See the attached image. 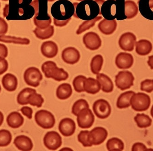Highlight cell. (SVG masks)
<instances>
[{
	"label": "cell",
	"mask_w": 153,
	"mask_h": 151,
	"mask_svg": "<svg viewBox=\"0 0 153 151\" xmlns=\"http://www.w3.org/2000/svg\"><path fill=\"white\" fill-rule=\"evenodd\" d=\"M87 78L83 75L76 76L73 81V84L75 90L78 93H82L85 92L84 85Z\"/></svg>",
	"instance_id": "obj_38"
},
{
	"label": "cell",
	"mask_w": 153,
	"mask_h": 151,
	"mask_svg": "<svg viewBox=\"0 0 153 151\" xmlns=\"http://www.w3.org/2000/svg\"><path fill=\"white\" fill-rule=\"evenodd\" d=\"M108 135L106 129L102 127H97L89 132L88 140L92 145H100L105 141Z\"/></svg>",
	"instance_id": "obj_13"
},
{
	"label": "cell",
	"mask_w": 153,
	"mask_h": 151,
	"mask_svg": "<svg viewBox=\"0 0 153 151\" xmlns=\"http://www.w3.org/2000/svg\"><path fill=\"white\" fill-rule=\"evenodd\" d=\"M148 64L150 67V69L153 70V56H149L148 61Z\"/></svg>",
	"instance_id": "obj_51"
},
{
	"label": "cell",
	"mask_w": 153,
	"mask_h": 151,
	"mask_svg": "<svg viewBox=\"0 0 153 151\" xmlns=\"http://www.w3.org/2000/svg\"><path fill=\"white\" fill-rule=\"evenodd\" d=\"M86 108H89L88 102L84 99H80L74 103L72 107V113L76 116L80 111Z\"/></svg>",
	"instance_id": "obj_40"
},
{
	"label": "cell",
	"mask_w": 153,
	"mask_h": 151,
	"mask_svg": "<svg viewBox=\"0 0 153 151\" xmlns=\"http://www.w3.org/2000/svg\"><path fill=\"white\" fill-rule=\"evenodd\" d=\"M117 23L116 20H109L104 19L98 24V27L102 33L105 35H110L115 31Z\"/></svg>",
	"instance_id": "obj_21"
},
{
	"label": "cell",
	"mask_w": 153,
	"mask_h": 151,
	"mask_svg": "<svg viewBox=\"0 0 153 151\" xmlns=\"http://www.w3.org/2000/svg\"><path fill=\"white\" fill-rule=\"evenodd\" d=\"M45 146L51 150H56L61 147L62 138L58 132L51 131L47 132L43 138Z\"/></svg>",
	"instance_id": "obj_12"
},
{
	"label": "cell",
	"mask_w": 153,
	"mask_h": 151,
	"mask_svg": "<svg viewBox=\"0 0 153 151\" xmlns=\"http://www.w3.org/2000/svg\"><path fill=\"white\" fill-rule=\"evenodd\" d=\"M8 55V50L6 46L0 44V57L6 58Z\"/></svg>",
	"instance_id": "obj_49"
},
{
	"label": "cell",
	"mask_w": 153,
	"mask_h": 151,
	"mask_svg": "<svg viewBox=\"0 0 153 151\" xmlns=\"http://www.w3.org/2000/svg\"><path fill=\"white\" fill-rule=\"evenodd\" d=\"M42 75L39 69L35 67H30L25 70L24 74V79L25 83L31 87H38L42 80Z\"/></svg>",
	"instance_id": "obj_8"
},
{
	"label": "cell",
	"mask_w": 153,
	"mask_h": 151,
	"mask_svg": "<svg viewBox=\"0 0 153 151\" xmlns=\"http://www.w3.org/2000/svg\"><path fill=\"white\" fill-rule=\"evenodd\" d=\"M7 122L9 127L17 129L23 124L24 119L23 116L17 112L10 113L7 118Z\"/></svg>",
	"instance_id": "obj_25"
},
{
	"label": "cell",
	"mask_w": 153,
	"mask_h": 151,
	"mask_svg": "<svg viewBox=\"0 0 153 151\" xmlns=\"http://www.w3.org/2000/svg\"><path fill=\"white\" fill-rule=\"evenodd\" d=\"M93 110L96 116L100 119L107 118L111 114V106L104 99L96 101L93 106Z\"/></svg>",
	"instance_id": "obj_11"
},
{
	"label": "cell",
	"mask_w": 153,
	"mask_h": 151,
	"mask_svg": "<svg viewBox=\"0 0 153 151\" xmlns=\"http://www.w3.org/2000/svg\"><path fill=\"white\" fill-rule=\"evenodd\" d=\"M134 62L133 56L127 53H120L115 58V64L120 69H127L132 67Z\"/></svg>",
	"instance_id": "obj_18"
},
{
	"label": "cell",
	"mask_w": 153,
	"mask_h": 151,
	"mask_svg": "<svg viewBox=\"0 0 153 151\" xmlns=\"http://www.w3.org/2000/svg\"><path fill=\"white\" fill-rule=\"evenodd\" d=\"M17 8L8 13L6 16L7 20L10 19H30L35 15V9L30 5L32 0H16Z\"/></svg>",
	"instance_id": "obj_3"
},
{
	"label": "cell",
	"mask_w": 153,
	"mask_h": 151,
	"mask_svg": "<svg viewBox=\"0 0 153 151\" xmlns=\"http://www.w3.org/2000/svg\"><path fill=\"white\" fill-rule=\"evenodd\" d=\"M116 0H108L104 1L101 7V15L107 20H112L116 18Z\"/></svg>",
	"instance_id": "obj_16"
},
{
	"label": "cell",
	"mask_w": 153,
	"mask_h": 151,
	"mask_svg": "<svg viewBox=\"0 0 153 151\" xmlns=\"http://www.w3.org/2000/svg\"><path fill=\"white\" fill-rule=\"evenodd\" d=\"M8 24L4 19L0 17V36L4 35L7 33Z\"/></svg>",
	"instance_id": "obj_45"
},
{
	"label": "cell",
	"mask_w": 153,
	"mask_h": 151,
	"mask_svg": "<svg viewBox=\"0 0 153 151\" xmlns=\"http://www.w3.org/2000/svg\"><path fill=\"white\" fill-rule=\"evenodd\" d=\"M153 46L150 41L142 39L136 43V52L139 56H145L150 53Z\"/></svg>",
	"instance_id": "obj_26"
},
{
	"label": "cell",
	"mask_w": 153,
	"mask_h": 151,
	"mask_svg": "<svg viewBox=\"0 0 153 151\" xmlns=\"http://www.w3.org/2000/svg\"><path fill=\"white\" fill-rule=\"evenodd\" d=\"M141 90L147 93H151L153 91V79H146L141 83Z\"/></svg>",
	"instance_id": "obj_43"
},
{
	"label": "cell",
	"mask_w": 153,
	"mask_h": 151,
	"mask_svg": "<svg viewBox=\"0 0 153 151\" xmlns=\"http://www.w3.org/2000/svg\"><path fill=\"white\" fill-rule=\"evenodd\" d=\"M14 144L18 149L22 151H30L33 147L31 139L24 135L17 136L14 139Z\"/></svg>",
	"instance_id": "obj_22"
},
{
	"label": "cell",
	"mask_w": 153,
	"mask_h": 151,
	"mask_svg": "<svg viewBox=\"0 0 153 151\" xmlns=\"http://www.w3.org/2000/svg\"><path fill=\"white\" fill-rule=\"evenodd\" d=\"M8 68L7 61L4 58L0 57V75L7 71Z\"/></svg>",
	"instance_id": "obj_46"
},
{
	"label": "cell",
	"mask_w": 153,
	"mask_h": 151,
	"mask_svg": "<svg viewBox=\"0 0 153 151\" xmlns=\"http://www.w3.org/2000/svg\"><path fill=\"white\" fill-rule=\"evenodd\" d=\"M103 64V58L100 55H96L93 58L91 62V71L94 74H99Z\"/></svg>",
	"instance_id": "obj_33"
},
{
	"label": "cell",
	"mask_w": 153,
	"mask_h": 151,
	"mask_svg": "<svg viewBox=\"0 0 153 151\" xmlns=\"http://www.w3.org/2000/svg\"><path fill=\"white\" fill-rule=\"evenodd\" d=\"M149 6L150 8H153V0H149Z\"/></svg>",
	"instance_id": "obj_53"
},
{
	"label": "cell",
	"mask_w": 153,
	"mask_h": 151,
	"mask_svg": "<svg viewBox=\"0 0 153 151\" xmlns=\"http://www.w3.org/2000/svg\"><path fill=\"white\" fill-rule=\"evenodd\" d=\"M134 78L133 74L128 71H120L115 76V83L117 88L122 91L130 89L133 85Z\"/></svg>",
	"instance_id": "obj_7"
},
{
	"label": "cell",
	"mask_w": 153,
	"mask_h": 151,
	"mask_svg": "<svg viewBox=\"0 0 153 151\" xmlns=\"http://www.w3.org/2000/svg\"><path fill=\"white\" fill-rule=\"evenodd\" d=\"M12 136L8 130H0V147L7 146L11 142Z\"/></svg>",
	"instance_id": "obj_39"
},
{
	"label": "cell",
	"mask_w": 153,
	"mask_h": 151,
	"mask_svg": "<svg viewBox=\"0 0 153 151\" xmlns=\"http://www.w3.org/2000/svg\"><path fill=\"white\" fill-rule=\"evenodd\" d=\"M106 146L108 151H122L124 150V144L122 140L114 137L108 140Z\"/></svg>",
	"instance_id": "obj_35"
},
{
	"label": "cell",
	"mask_w": 153,
	"mask_h": 151,
	"mask_svg": "<svg viewBox=\"0 0 153 151\" xmlns=\"http://www.w3.org/2000/svg\"><path fill=\"white\" fill-rule=\"evenodd\" d=\"M73 93V89L70 84L64 83L59 86L56 90V96L59 100H64L69 98Z\"/></svg>",
	"instance_id": "obj_28"
},
{
	"label": "cell",
	"mask_w": 153,
	"mask_h": 151,
	"mask_svg": "<svg viewBox=\"0 0 153 151\" xmlns=\"http://www.w3.org/2000/svg\"><path fill=\"white\" fill-rule=\"evenodd\" d=\"M44 102V99L42 96L36 92L32 93L28 98V104L32 106L39 108L42 106Z\"/></svg>",
	"instance_id": "obj_41"
},
{
	"label": "cell",
	"mask_w": 153,
	"mask_h": 151,
	"mask_svg": "<svg viewBox=\"0 0 153 151\" xmlns=\"http://www.w3.org/2000/svg\"><path fill=\"white\" fill-rule=\"evenodd\" d=\"M125 14L127 19L135 17L138 12V8L136 3L131 0H127L125 2Z\"/></svg>",
	"instance_id": "obj_30"
},
{
	"label": "cell",
	"mask_w": 153,
	"mask_h": 151,
	"mask_svg": "<svg viewBox=\"0 0 153 151\" xmlns=\"http://www.w3.org/2000/svg\"></svg>",
	"instance_id": "obj_60"
},
{
	"label": "cell",
	"mask_w": 153,
	"mask_h": 151,
	"mask_svg": "<svg viewBox=\"0 0 153 151\" xmlns=\"http://www.w3.org/2000/svg\"><path fill=\"white\" fill-rule=\"evenodd\" d=\"M33 21L35 25L37 28L43 30L51 26L52 23V19H51L50 20H38L34 17L33 19Z\"/></svg>",
	"instance_id": "obj_44"
},
{
	"label": "cell",
	"mask_w": 153,
	"mask_h": 151,
	"mask_svg": "<svg viewBox=\"0 0 153 151\" xmlns=\"http://www.w3.org/2000/svg\"><path fill=\"white\" fill-rule=\"evenodd\" d=\"M150 113H151V116H152V117H153V106H152V108H151Z\"/></svg>",
	"instance_id": "obj_55"
},
{
	"label": "cell",
	"mask_w": 153,
	"mask_h": 151,
	"mask_svg": "<svg viewBox=\"0 0 153 151\" xmlns=\"http://www.w3.org/2000/svg\"><path fill=\"white\" fill-rule=\"evenodd\" d=\"M150 97L145 93H135L131 99V107L137 112H143L148 110L150 107Z\"/></svg>",
	"instance_id": "obj_5"
},
{
	"label": "cell",
	"mask_w": 153,
	"mask_h": 151,
	"mask_svg": "<svg viewBox=\"0 0 153 151\" xmlns=\"http://www.w3.org/2000/svg\"><path fill=\"white\" fill-rule=\"evenodd\" d=\"M36 92L35 89L26 88L20 92L17 96L18 103L21 105L28 104V98L32 93Z\"/></svg>",
	"instance_id": "obj_34"
},
{
	"label": "cell",
	"mask_w": 153,
	"mask_h": 151,
	"mask_svg": "<svg viewBox=\"0 0 153 151\" xmlns=\"http://www.w3.org/2000/svg\"><path fill=\"white\" fill-rule=\"evenodd\" d=\"M1 86L0 85V92H1Z\"/></svg>",
	"instance_id": "obj_57"
},
{
	"label": "cell",
	"mask_w": 153,
	"mask_h": 151,
	"mask_svg": "<svg viewBox=\"0 0 153 151\" xmlns=\"http://www.w3.org/2000/svg\"><path fill=\"white\" fill-rule=\"evenodd\" d=\"M2 84L3 88L6 90L14 91L17 88L18 79L14 75L7 73L2 78Z\"/></svg>",
	"instance_id": "obj_24"
},
{
	"label": "cell",
	"mask_w": 153,
	"mask_h": 151,
	"mask_svg": "<svg viewBox=\"0 0 153 151\" xmlns=\"http://www.w3.org/2000/svg\"><path fill=\"white\" fill-rule=\"evenodd\" d=\"M101 89V85L97 80L93 78H89L85 81L84 90L86 93L95 95L98 93Z\"/></svg>",
	"instance_id": "obj_27"
},
{
	"label": "cell",
	"mask_w": 153,
	"mask_h": 151,
	"mask_svg": "<svg viewBox=\"0 0 153 151\" xmlns=\"http://www.w3.org/2000/svg\"><path fill=\"white\" fill-rule=\"evenodd\" d=\"M4 121V116L3 113L1 112H0V126H1Z\"/></svg>",
	"instance_id": "obj_52"
},
{
	"label": "cell",
	"mask_w": 153,
	"mask_h": 151,
	"mask_svg": "<svg viewBox=\"0 0 153 151\" xmlns=\"http://www.w3.org/2000/svg\"><path fill=\"white\" fill-rule=\"evenodd\" d=\"M59 132L63 136H72L76 130V124L70 118H65L61 120L59 125Z\"/></svg>",
	"instance_id": "obj_19"
},
{
	"label": "cell",
	"mask_w": 153,
	"mask_h": 151,
	"mask_svg": "<svg viewBox=\"0 0 153 151\" xmlns=\"http://www.w3.org/2000/svg\"><path fill=\"white\" fill-rule=\"evenodd\" d=\"M63 61L70 64H74L78 63L80 58L79 52L76 48L72 47L65 48L62 52Z\"/></svg>",
	"instance_id": "obj_17"
},
{
	"label": "cell",
	"mask_w": 153,
	"mask_h": 151,
	"mask_svg": "<svg viewBox=\"0 0 153 151\" xmlns=\"http://www.w3.org/2000/svg\"><path fill=\"white\" fill-rule=\"evenodd\" d=\"M35 120L40 127L44 129H51L56 124V119L53 114L45 110H41L36 112Z\"/></svg>",
	"instance_id": "obj_6"
},
{
	"label": "cell",
	"mask_w": 153,
	"mask_h": 151,
	"mask_svg": "<svg viewBox=\"0 0 153 151\" xmlns=\"http://www.w3.org/2000/svg\"><path fill=\"white\" fill-rule=\"evenodd\" d=\"M135 92L129 91L122 93L120 95L117 100V107L120 109H124L129 107L131 106V99Z\"/></svg>",
	"instance_id": "obj_29"
},
{
	"label": "cell",
	"mask_w": 153,
	"mask_h": 151,
	"mask_svg": "<svg viewBox=\"0 0 153 151\" xmlns=\"http://www.w3.org/2000/svg\"><path fill=\"white\" fill-rule=\"evenodd\" d=\"M83 43L86 47L92 51L98 50L102 46V40L95 32H89L83 36Z\"/></svg>",
	"instance_id": "obj_14"
},
{
	"label": "cell",
	"mask_w": 153,
	"mask_h": 151,
	"mask_svg": "<svg viewBox=\"0 0 153 151\" xmlns=\"http://www.w3.org/2000/svg\"><path fill=\"white\" fill-rule=\"evenodd\" d=\"M134 120L140 128H146L151 126L152 119L148 115L145 114H137L134 118Z\"/></svg>",
	"instance_id": "obj_36"
},
{
	"label": "cell",
	"mask_w": 153,
	"mask_h": 151,
	"mask_svg": "<svg viewBox=\"0 0 153 151\" xmlns=\"http://www.w3.org/2000/svg\"><path fill=\"white\" fill-rule=\"evenodd\" d=\"M41 69L46 78H52L58 82L66 80L69 77L67 72L63 68L58 67L56 63L52 61L45 62L42 64Z\"/></svg>",
	"instance_id": "obj_4"
},
{
	"label": "cell",
	"mask_w": 153,
	"mask_h": 151,
	"mask_svg": "<svg viewBox=\"0 0 153 151\" xmlns=\"http://www.w3.org/2000/svg\"><path fill=\"white\" fill-rule=\"evenodd\" d=\"M61 150H64V151H69V150H71V151H72L73 149L69 148L68 147H65V148H62Z\"/></svg>",
	"instance_id": "obj_54"
},
{
	"label": "cell",
	"mask_w": 153,
	"mask_h": 151,
	"mask_svg": "<svg viewBox=\"0 0 153 151\" xmlns=\"http://www.w3.org/2000/svg\"><path fill=\"white\" fill-rule=\"evenodd\" d=\"M71 19H68V20H64V21H60V20H58L53 19V24L56 26L61 27H63V26L67 25Z\"/></svg>",
	"instance_id": "obj_50"
},
{
	"label": "cell",
	"mask_w": 153,
	"mask_h": 151,
	"mask_svg": "<svg viewBox=\"0 0 153 151\" xmlns=\"http://www.w3.org/2000/svg\"><path fill=\"white\" fill-rule=\"evenodd\" d=\"M21 113L28 118L30 119L32 118L33 110L31 108L29 107H23L20 109Z\"/></svg>",
	"instance_id": "obj_47"
},
{
	"label": "cell",
	"mask_w": 153,
	"mask_h": 151,
	"mask_svg": "<svg viewBox=\"0 0 153 151\" xmlns=\"http://www.w3.org/2000/svg\"><path fill=\"white\" fill-rule=\"evenodd\" d=\"M76 1H84V0H76Z\"/></svg>",
	"instance_id": "obj_56"
},
{
	"label": "cell",
	"mask_w": 153,
	"mask_h": 151,
	"mask_svg": "<svg viewBox=\"0 0 153 151\" xmlns=\"http://www.w3.org/2000/svg\"><path fill=\"white\" fill-rule=\"evenodd\" d=\"M42 53L47 58H53L56 57L58 52L57 45L51 41L43 42L41 47Z\"/></svg>",
	"instance_id": "obj_20"
},
{
	"label": "cell",
	"mask_w": 153,
	"mask_h": 151,
	"mask_svg": "<svg viewBox=\"0 0 153 151\" xmlns=\"http://www.w3.org/2000/svg\"><path fill=\"white\" fill-rule=\"evenodd\" d=\"M0 41L5 43H13L21 45H29L30 44V41L26 38L16 37L10 36H0Z\"/></svg>",
	"instance_id": "obj_31"
},
{
	"label": "cell",
	"mask_w": 153,
	"mask_h": 151,
	"mask_svg": "<svg viewBox=\"0 0 153 151\" xmlns=\"http://www.w3.org/2000/svg\"><path fill=\"white\" fill-rule=\"evenodd\" d=\"M104 0H84L79 3H74L75 18L82 20H90L101 15V6Z\"/></svg>",
	"instance_id": "obj_1"
},
{
	"label": "cell",
	"mask_w": 153,
	"mask_h": 151,
	"mask_svg": "<svg viewBox=\"0 0 153 151\" xmlns=\"http://www.w3.org/2000/svg\"><path fill=\"white\" fill-rule=\"evenodd\" d=\"M102 18V16H98L94 19L84 21L79 26V28L76 31V34H81L83 33V32L85 31L89 30L90 28L92 27L95 25L97 22L101 20Z\"/></svg>",
	"instance_id": "obj_37"
},
{
	"label": "cell",
	"mask_w": 153,
	"mask_h": 151,
	"mask_svg": "<svg viewBox=\"0 0 153 151\" xmlns=\"http://www.w3.org/2000/svg\"><path fill=\"white\" fill-rule=\"evenodd\" d=\"M137 37L131 32H126L120 37L119 44L121 50L125 51L131 52L133 50L136 44Z\"/></svg>",
	"instance_id": "obj_15"
},
{
	"label": "cell",
	"mask_w": 153,
	"mask_h": 151,
	"mask_svg": "<svg viewBox=\"0 0 153 151\" xmlns=\"http://www.w3.org/2000/svg\"><path fill=\"white\" fill-rule=\"evenodd\" d=\"M97 79L101 85V89L105 93H110L114 90V86L112 80L103 73L98 74Z\"/></svg>",
	"instance_id": "obj_23"
},
{
	"label": "cell",
	"mask_w": 153,
	"mask_h": 151,
	"mask_svg": "<svg viewBox=\"0 0 153 151\" xmlns=\"http://www.w3.org/2000/svg\"><path fill=\"white\" fill-rule=\"evenodd\" d=\"M74 12V5L68 0H59L53 4L51 8L53 19L60 21L71 19Z\"/></svg>",
	"instance_id": "obj_2"
},
{
	"label": "cell",
	"mask_w": 153,
	"mask_h": 151,
	"mask_svg": "<svg viewBox=\"0 0 153 151\" xmlns=\"http://www.w3.org/2000/svg\"><path fill=\"white\" fill-rule=\"evenodd\" d=\"M50 0H34L30 3L35 9V17L38 20H48L51 19L48 13V2Z\"/></svg>",
	"instance_id": "obj_9"
},
{
	"label": "cell",
	"mask_w": 153,
	"mask_h": 151,
	"mask_svg": "<svg viewBox=\"0 0 153 151\" xmlns=\"http://www.w3.org/2000/svg\"><path fill=\"white\" fill-rule=\"evenodd\" d=\"M89 132L90 131L88 130H82L78 135V141L85 147H91L92 146V145L89 142L88 140Z\"/></svg>",
	"instance_id": "obj_42"
},
{
	"label": "cell",
	"mask_w": 153,
	"mask_h": 151,
	"mask_svg": "<svg viewBox=\"0 0 153 151\" xmlns=\"http://www.w3.org/2000/svg\"><path fill=\"white\" fill-rule=\"evenodd\" d=\"M0 7H1V3H0Z\"/></svg>",
	"instance_id": "obj_59"
},
{
	"label": "cell",
	"mask_w": 153,
	"mask_h": 151,
	"mask_svg": "<svg viewBox=\"0 0 153 151\" xmlns=\"http://www.w3.org/2000/svg\"><path fill=\"white\" fill-rule=\"evenodd\" d=\"M132 151H143L147 150V148L144 144L140 142L135 143L131 149Z\"/></svg>",
	"instance_id": "obj_48"
},
{
	"label": "cell",
	"mask_w": 153,
	"mask_h": 151,
	"mask_svg": "<svg viewBox=\"0 0 153 151\" xmlns=\"http://www.w3.org/2000/svg\"><path fill=\"white\" fill-rule=\"evenodd\" d=\"M33 32L38 39L41 40L48 39L50 38L54 34V27L53 25H51L48 28L43 30L36 27Z\"/></svg>",
	"instance_id": "obj_32"
},
{
	"label": "cell",
	"mask_w": 153,
	"mask_h": 151,
	"mask_svg": "<svg viewBox=\"0 0 153 151\" xmlns=\"http://www.w3.org/2000/svg\"><path fill=\"white\" fill-rule=\"evenodd\" d=\"M76 117L78 125L82 129L91 128L95 121V116L89 108L80 111Z\"/></svg>",
	"instance_id": "obj_10"
},
{
	"label": "cell",
	"mask_w": 153,
	"mask_h": 151,
	"mask_svg": "<svg viewBox=\"0 0 153 151\" xmlns=\"http://www.w3.org/2000/svg\"><path fill=\"white\" fill-rule=\"evenodd\" d=\"M2 1H7L8 0H2Z\"/></svg>",
	"instance_id": "obj_58"
}]
</instances>
